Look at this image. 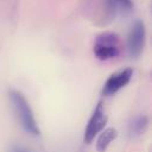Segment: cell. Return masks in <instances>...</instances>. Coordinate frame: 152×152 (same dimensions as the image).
<instances>
[{"label": "cell", "instance_id": "cell-1", "mask_svg": "<svg viewBox=\"0 0 152 152\" xmlns=\"http://www.w3.org/2000/svg\"><path fill=\"white\" fill-rule=\"evenodd\" d=\"M10 99L23 128L31 135H39L40 131H39L37 120L34 118L33 110L28 101L26 100V97L23 95V93L18 90H11Z\"/></svg>", "mask_w": 152, "mask_h": 152}, {"label": "cell", "instance_id": "cell-2", "mask_svg": "<svg viewBox=\"0 0 152 152\" xmlns=\"http://www.w3.org/2000/svg\"><path fill=\"white\" fill-rule=\"evenodd\" d=\"M120 53V38L114 32L99 34L94 43V55L100 61L115 58Z\"/></svg>", "mask_w": 152, "mask_h": 152}, {"label": "cell", "instance_id": "cell-3", "mask_svg": "<svg viewBox=\"0 0 152 152\" xmlns=\"http://www.w3.org/2000/svg\"><path fill=\"white\" fill-rule=\"evenodd\" d=\"M146 40V28L141 20H135L128 32L127 37V48L129 56L137 58L141 55Z\"/></svg>", "mask_w": 152, "mask_h": 152}, {"label": "cell", "instance_id": "cell-4", "mask_svg": "<svg viewBox=\"0 0 152 152\" xmlns=\"http://www.w3.org/2000/svg\"><path fill=\"white\" fill-rule=\"evenodd\" d=\"M107 122V115L103 110L102 102H99L87 124L86 131H84V141L87 144L91 142L94 138L104 128Z\"/></svg>", "mask_w": 152, "mask_h": 152}, {"label": "cell", "instance_id": "cell-5", "mask_svg": "<svg viewBox=\"0 0 152 152\" xmlns=\"http://www.w3.org/2000/svg\"><path fill=\"white\" fill-rule=\"evenodd\" d=\"M132 75H133V71L129 68L110 75L103 84V89H102L103 94L107 96L114 95L115 93H118L121 88H124L131 81Z\"/></svg>", "mask_w": 152, "mask_h": 152}, {"label": "cell", "instance_id": "cell-6", "mask_svg": "<svg viewBox=\"0 0 152 152\" xmlns=\"http://www.w3.org/2000/svg\"><path fill=\"white\" fill-rule=\"evenodd\" d=\"M106 12L110 17L126 15L133 10L132 0H103Z\"/></svg>", "mask_w": 152, "mask_h": 152}, {"label": "cell", "instance_id": "cell-7", "mask_svg": "<svg viewBox=\"0 0 152 152\" xmlns=\"http://www.w3.org/2000/svg\"><path fill=\"white\" fill-rule=\"evenodd\" d=\"M118 137V131L113 127L106 128L104 131L100 132V135L96 141V150L99 152H104L107 147L110 145V142Z\"/></svg>", "mask_w": 152, "mask_h": 152}, {"label": "cell", "instance_id": "cell-8", "mask_svg": "<svg viewBox=\"0 0 152 152\" xmlns=\"http://www.w3.org/2000/svg\"><path fill=\"white\" fill-rule=\"evenodd\" d=\"M147 126H148V118L146 115H139V116L134 118L129 122V125H128V132L133 137L140 135V134H142L146 131Z\"/></svg>", "mask_w": 152, "mask_h": 152}, {"label": "cell", "instance_id": "cell-9", "mask_svg": "<svg viewBox=\"0 0 152 152\" xmlns=\"http://www.w3.org/2000/svg\"><path fill=\"white\" fill-rule=\"evenodd\" d=\"M8 152H31V151L27 150L26 147L21 146V145H12L8 148Z\"/></svg>", "mask_w": 152, "mask_h": 152}]
</instances>
